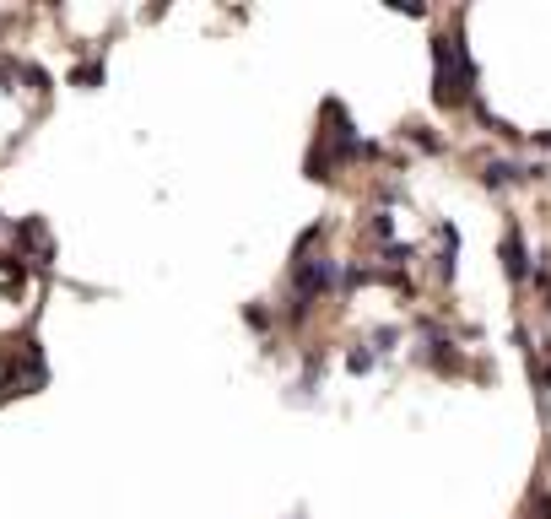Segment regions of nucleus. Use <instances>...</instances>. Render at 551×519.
<instances>
[{
    "label": "nucleus",
    "instance_id": "f257e3e1",
    "mask_svg": "<svg viewBox=\"0 0 551 519\" xmlns=\"http://www.w3.org/2000/svg\"><path fill=\"white\" fill-rule=\"evenodd\" d=\"M460 22L465 17H454V33H438L433 38V103H438L443 114L470 109V103H476V82H481V71H476V60H470V44H465Z\"/></svg>",
    "mask_w": 551,
    "mask_h": 519
},
{
    "label": "nucleus",
    "instance_id": "f03ea898",
    "mask_svg": "<svg viewBox=\"0 0 551 519\" xmlns=\"http://www.w3.org/2000/svg\"><path fill=\"white\" fill-rule=\"evenodd\" d=\"M44 384H49V363H44V346H38L33 330L6 341V352H0V406L17 401V395H38Z\"/></svg>",
    "mask_w": 551,
    "mask_h": 519
},
{
    "label": "nucleus",
    "instance_id": "7ed1b4c3",
    "mask_svg": "<svg viewBox=\"0 0 551 519\" xmlns=\"http://www.w3.org/2000/svg\"><path fill=\"white\" fill-rule=\"evenodd\" d=\"M287 282H292V298H303V303L335 298V287H341V260H335V255H308V260H292Z\"/></svg>",
    "mask_w": 551,
    "mask_h": 519
},
{
    "label": "nucleus",
    "instance_id": "20e7f679",
    "mask_svg": "<svg viewBox=\"0 0 551 519\" xmlns=\"http://www.w3.org/2000/svg\"><path fill=\"white\" fill-rule=\"evenodd\" d=\"M476 179H481V190L503 195V190H514V184H541L546 168L541 163H519V157H487Z\"/></svg>",
    "mask_w": 551,
    "mask_h": 519
},
{
    "label": "nucleus",
    "instance_id": "39448f33",
    "mask_svg": "<svg viewBox=\"0 0 551 519\" xmlns=\"http://www.w3.org/2000/svg\"><path fill=\"white\" fill-rule=\"evenodd\" d=\"M497 260H503V276H508L514 287H530V265H535V255H530V244H524L519 228L503 233V244H497Z\"/></svg>",
    "mask_w": 551,
    "mask_h": 519
},
{
    "label": "nucleus",
    "instance_id": "423d86ee",
    "mask_svg": "<svg viewBox=\"0 0 551 519\" xmlns=\"http://www.w3.org/2000/svg\"><path fill=\"white\" fill-rule=\"evenodd\" d=\"M454 276H460V228L438 222V282H454Z\"/></svg>",
    "mask_w": 551,
    "mask_h": 519
},
{
    "label": "nucleus",
    "instance_id": "0eeeda50",
    "mask_svg": "<svg viewBox=\"0 0 551 519\" xmlns=\"http://www.w3.org/2000/svg\"><path fill=\"white\" fill-rule=\"evenodd\" d=\"M335 157H330V146L314 136V146H308V157H303V179H314V184H335Z\"/></svg>",
    "mask_w": 551,
    "mask_h": 519
},
{
    "label": "nucleus",
    "instance_id": "6e6552de",
    "mask_svg": "<svg viewBox=\"0 0 551 519\" xmlns=\"http://www.w3.org/2000/svg\"><path fill=\"white\" fill-rule=\"evenodd\" d=\"M103 82H109V65H103V55H92V60H76V65H71V87L98 92Z\"/></svg>",
    "mask_w": 551,
    "mask_h": 519
},
{
    "label": "nucleus",
    "instance_id": "1a4fd4ad",
    "mask_svg": "<svg viewBox=\"0 0 551 519\" xmlns=\"http://www.w3.org/2000/svg\"><path fill=\"white\" fill-rule=\"evenodd\" d=\"M362 238H368V244H395V211H368V217H362Z\"/></svg>",
    "mask_w": 551,
    "mask_h": 519
},
{
    "label": "nucleus",
    "instance_id": "9d476101",
    "mask_svg": "<svg viewBox=\"0 0 551 519\" xmlns=\"http://www.w3.org/2000/svg\"><path fill=\"white\" fill-rule=\"evenodd\" d=\"M400 141H411L416 152H427V157H438L443 146H449L443 136H433V130H427V125H416V119H411V125H400Z\"/></svg>",
    "mask_w": 551,
    "mask_h": 519
},
{
    "label": "nucleus",
    "instance_id": "9b49d317",
    "mask_svg": "<svg viewBox=\"0 0 551 519\" xmlns=\"http://www.w3.org/2000/svg\"><path fill=\"white\" fill-rule=\"evenodd\" d=\"M470 114H476V125H481V130H492L497 141H519V130L508 125V119H497V114H492V109H487V103H481V98L470 103Z\"/></svg>",
    "mask_w": 551,
    "mask_h": 519
},
{
    "label": "nucleus",
    "instance_id": "f8f14e48",
    "mask_svg": "<svg viewBox=\"0 0 551 519\" xmlns=\"http://www.w3.org/2000/svg\"><path fill=\"white\" fill-rule=\"evenodd\" d=\"M400 341H406V330H400V325H379V330H373V336H368V352H373V357H379V363H384V357L395 352Z\"/></svg>",
    "mask_w": 551,
    "mask_h": 519
},
{
    "label": "nucleus",
    "instance_id": "ddd939ff",
    "mask_svg": "<svg viewBox=\"0 0 551 519\" xmlns=\"http://www.w3.org/2000/svg\"><path fill=\"white\" fill-rule=\"evenodd\" d=\"M17 82H28V92H38V98H49V92H55V76H49L44 65H33V60H22Z\"/></svg>",
    "mask_w": 551,
    "mask_h": 519
},
{
    "label": "nucleus",
    "instance_id": "4468645a",
    "mask_svg": "<svg viewBox=\"0 0 551 519\" xmlns=\"http://www.w3.org/2000/svg\"><path fill=\"white\" fill-rule=\"evenodd\" d=\"M325 238H330V222H308V228L298 233V244H292V260H308L314 244H325Z\"/></svg>",
    "mask_w": 551,
    "mask_h": 519
},
{
    "label": "nucleus",
    "instance_id": "2eb2a0df",
    "mask_svg": "<svg viewBox=\"0 0 551 519\" xmlns=\"http://www.w3.org/2000/svg\"><path fill=\"white\" fill-rule=\"evenodd\" d=\"M346 368H352V374H373V368H379V357L368 352V341H357L352 352H346Z\"/></svg>",
    "mask_w": 551,
    "mask_h": 519
},
{
    "label": "nucleus",
    "instance_id": "dca6fc26",
    "mask_svg": "<svg viewBox=\"0 0 551 519\" xmlns=\"http://www.w3.org/2000/svg\"><path fill=\"white\" fill-rule=\"evenodd\" d=\"M524 503H530V514H535V519H551V492H546V476H535V487H530V498H524Z\"/></svg>",
    "mask_w": 551,
    "mask_h": 519
},
{
    "label": "nucleus",
    "instance_id": "f3484780",
    "mask_svg": "<svg viewBox=\"0 0 551 519\" xmlns=\"http://www.w3.org/2000/svg\"><path fill=\"white\" fill-rule=\"evenodd\" d=\"M244 325H249V330H260V336H265V330L276 325V314H271V309H260V303H249V309H244Z\"/></svg>",
    "mask_w": 551,
    "mask_h": 519
},
{
    "label": "nucleus",
    "instance_id": "a211bd4d",
    "mask_svg": "<svg viewBox=\"0 0 551 519\" xmlns=\"http://www.w3.org/2000/svg\"><path fill=\"white\" fill-rule=\"evenodd\" d=\"M535 146H541V152H551V130H541V136H535Z\"/></svg>",
    "mask_w": 551,
    "mask_h": 519
},
{
    "label": "nucleus",
    "instance_id": "6ab92c4d",
    "mask_svg": "<svg viewBox=\"0 0 551 519\" xmlns=\"http://www.w3.org/2000/svg\"><path fill=\"white\" fill-rule=\"evenodd\" d=\"M546 314H551V292H546Z\"/></svg>",
    "mask_w": 551,
    "mask_h": 519
},
{
    "label": "nucleus",
    "instance_id": "aec40b11",
    "mask_svg": "<svg viewBox=\"0 0 551 519\" xmlns=\"http://www.w3.org/2000/svg\"><path fill=\"white\" fill-rule=\"evenodd\" d=\"M0 228H6V217H0Z\"/></svg>",
    "mask_w": 551,
    "mask_h": 519
},
{
    "label": "nucleus",
    "instance_id": "412c9836",
    "mask_svg": "<svg viewBox=\"0 0 551 519\" xmlns=\"http://www.w3.org/2000/svg\"><path fill=\"white\" fill-rule=\"evenodd\" d=\"M292 519H303V514H292Z\"/></svg>",
    "mask_w": 551,
    "mask_h": 519
}]
</instances>
